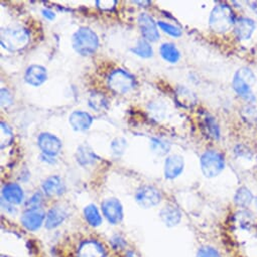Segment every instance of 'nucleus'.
<instances>
[{"label":"nucleus","mask_w":257,"mask_h":257,"mask_svg":"<svg viewBox=\"0 0 257 257\" xmlns=\"http://www.w3.org/2000/svg\"><path fill=\"white\" fill-rule=\"evenodd\" d=\"M72 45L79 55L90 56L97 51L99 47V38L91 29L82 27L73 35Z\"/></svg>","instance_id":"1"},{"label":"nucleus","mask_w":257,"mask_h":257,"mask_svg":"<svg viewBox=\"0 0 257 257\" xmlns=\"http://www.w3.org/2000/svg\"><path fill=\"white\" fill-rule=\"evenodd\" d=\"M255 82L256 77L253 71L247 67H243L235 73L232 86L238 96H240L249 103H253L256 100L252 91V87Z\"/></svg>","instance_id":"2"},{"label":"nucleus","mask_w":257,"mask_h":257,"mask_svg":"<svg viewBox=\"0 0 257 257\" xmlns=\"http://www.w3.org/2000/svg\"><path fill=\"white\" fill-rule=\"evenodd\" d=\"M234 13L232 9L226 5H217L211 12L209 18L210 28L216 33H226L235 25Z\"/></svg>","instance_id":"3"},{"label":"nucleus","mask_w":257,"mask_h":257,"mask_svg":"<svg viewBox=\"0 0 257 257\" xmlns=\"http://www.w3.org/2000/svg\"><path fill=\"white\" fill-rule=\"evenodd\" d=\"M30 33L23 27H12L2 32V46L11 52L20 51L30 43Z\"/></svg>","instance_id":"4"},{"label":"nucleus","mask_w":257,"mask_h":257,"mask_svg":"<svg viewBox=\"0 0 257 257\" xmlns=\"http://www.w3.org/2000/svg\"><path fill=\"white\" fill-rule=\"evenodd\" d=\"M201 169L207 178L218 176L225 169V158L218 151H206L200 160Z\"/></svg>","instance_id":"5"},{"label":"nucleus","mask_w":257,"mask_h":257,"mask_svg":"<svg viewBox=\"0 0 257 257\" xmlns=\"http://www.w3.org/2000/svg\"><path fill=\"white\" fill-rule=\"evenodd\" d=\"M136 79L128 72L117 69L114 70L108 78V86L117 94H126L136 88Z\"/></svg>","instance_id":"6"},{"label":"nucleus","mask_w":257,"mask_h":257,"mask_svg":"<svg viewBox=\"0 0 257 257\" xmlns=\"http://www.w3.org/2000/svg\"><path fill=\"white\" fill-rule=\"evenodd\" d=\"M161 200L162 196L160 191L152 186H144L139 189L136 194V201L141 207L146 209L157 206Z\"/></svg>","instance_id":"7"},{"label":"nucleus","mask_w":257,"mask_h":257,"mask_svg":"<svg viewBox=\"0 0 257 257\" xmlns=\"http://www.w3.org/2000/svg\"><path fill=\"white\" fill-rule=\"evenodd\" d=\"M38 146L47 157H56L62 150V142L54 135L43 133L38 138Z\"/></svg>","instance_id":"8"},{"label":"nucleus","mask_w":257,"mask_h":257,"mask_svg":"<svg viewBox=\"0 0 257 257\" xmlns=\"http://www.w3.org/2000/svg\"><path fill=\"white\" fill-rule=\"evenodd\" d=\"M139 26L144 39L148 42H157L160 39V33L158 30V24L154 21V19L143 13L139 16Z\"/></svg>","instance_id":"9"},{"label":"nucleus","mask_w":257,"mask_h":257,"mask_svg":"<svg viewBox=\"0 0 257 257\" xmlns=\"http://www.w3.org/2000/svg\"><path fill=\"white\" fill-rule=\"evenodd\" d=\"M102 211L111 224H118L123 219V208L117 199H108L102 203Z\"/></svg>","instance_id":"10"},{"label":"nucleus","mask_w":257,"mask_h":257,"mask_svg":"<svg viewBox=\"0 0 257 257\" xmlns=\"http://www.w3.org/2000/svg\"><path fill=\"white\" fill-rule=\"evenodd\" d=\"M45 212L42 209H29L22 216V223L29 231H37L45 221Z\"/></svg>","instance_id":"11"},{"label":"nucleus","mask_w":257,"mask_h":257,"mask_svg":"<svg viewBox=\"0 0 257 257\" xmlns=\"http://www.w3.org/2000/svg\"><path fill=\"white\" fill-rule=\"evenodd\" d=\"M256 29L255 22L249 18H240L235 22L234 32L240 41L250 40Z\"/></svg>","instance_id":"12"},{"label":"nucleus","mask_w":257,"mask_h":257,"mask_svg":"<svg viewBox=\"0 0 257 257\" xmlns=\"http://www.w3.org/2000/svg\"><path fill=\"white\" fill-rule=\"evenodd\" d=\"M185 168L183 157L179 155H172L168 157L165 163V176L167 179L173 180L179 177Z\"/></svg>","instance_id":"13"},{"label":"nucleus","mask_w":257,"mask_h":257,"mask_svg":"<svg viewBox=\"0 0 257 257\" xmlns=\"http://www.w3.org/2000/svg\"><path fill=\"white\" fill-rule=\"evenodd\" d=\"M48 79V72L46 68L40 65L30 66L25 74V80L28 84L39 87L44 84Z\"/></svg>","instance_id":"14"},{"label":"nucleus","mask_w":257,"mask_h":257,"mask_svg":"<svg viewBox=\"0 0 257 257\" xmlns=\"http://www.w3.org/2000/svg\"><path fill=\"white\" fill-rule=\"evenodd\" d=\"M93 117L84 111H74L70 116V124L77 132H85L91 127Z\"/></svg>","instance_id":"15"},{"label":"nucleus","mask_w":257,"mask_h":257,"mask_svg":"<svg viewBox=\"0 0 257 257\" xmlns=\"http://www.w3.org/2000/svg\"><path fill=\"white\" fill-rule=\"evenodd\" d=\"M3 199L12 205H19L24 200V191L18 184H8L3 189Z\"/></svg>","instance_id":"16"},{"label":"nucleus","mask_w":257,"mask_h":257,"mask_svg":"<svg viewBox=\"0 0 257 257\" xmlns=\"http://www.w3.org/2000/svg\"><path fill=\"white\" fill-rule=\"evenodd\" d=\"M43 190L49 196H60L65 193L66 187L59 176H52L43 183Z\"/></svg>","instance_id":"17"},{"label":"nucleus","mask_w":257,"mask_h":257,"mask_svg":"<svg viewBox=\"0 0 257 257\" xmlns=\"http://www.w3.org/2000/svg\"><path fill=\"white\" fill-rule=\"evenodd\" d=\"M67 212L64 208L56 206L53 207L46 216V227L48 229H54L60 226L66 219Z\"/></svg>","instance_id":"18"},{"label":"nucleus","mask_w":257,"mask_h":257,"mask_svg":"<svg viewBox=\"0 0 257 257\" xmlns=\"http://www.w3.org/2000/svg\"><path fill=\"white\" fill-rule=\"evenodd\" d=\"M160 217L168 227H174L180 223L182 214L177 207L167 206L161 211Z\"/></svg>","instance_id":"19"},{"label":"nucleus","mask_w":257,"mask_h":257,"mask_svg":"<svg viewBox=\"0 0 257 257\" xmlns=\"http://www.w3.org/2000/svg\"><path fill=\"white\" fill-rule=\"evenodd\" d=\"M103 247L96 241H87L82 244L79 250V257H104Z\"/></svg>","instance_id":"20"},{"label":"nucleus","mask_w":257,"mask_h":257,"mask_svg":"<svg viewBox=\"0 0 257 257\" xmlns=\"http://www.w3.org/2000/svg\"><path fill=\"white\" fill-rule=\"evenodd\" d=\"M160 54L162 58L171 64H176L181 59V53L178 48L172 43H165L160 47Z\"/></svg>","instance_id":"21"},{"label":"nucleus","mask_w":257,"mask_h":257,"mask_svg":"<svg viewBox=\"0 0 257 257\" xmlns=\"http://www.w3.org/2000/svg\"><path fill=\"white\" fill-rule=\"evenodd\" d=\"M176 99L180 105H182L183 107H186V108L193 107L197 102L196 95L192 91H190L189 89H187L185 87L178 88V90L176 92Z\"/></svg>","instance_id":"22"},{"label":"nucleus","mask_w":257,"mask_h":257,"mask_svg":"<svg viewBox=\"0 0 257 257\" xmlns=\"http://www.w3.org/2000/svg\"><path fill=\"white\" fill-rule=\"evenodd\" d=\"M88 102H89V106L97 112L106 110L108 106V101L106 97L104 96V94L100 92H92L88 98Z\"/></svg>","instance_id":"23"},{"label":"nucleus","mask_w":257,"mask_h":257,"mask_svg":"<svg viewBox=\"0 0 257 257\" xmlns=\"http://www.w3.org/2000/svg\"><path fill=\"white\" fill-rule=\"evenodd\" d=\"M253 201V194L251 191L246 188V187H241L240 189L237 190L235 197H234V202L237 206L239 207H248Z\"/></svg>","instance_id":"24"},{"label":"nucleus","mask_w":257,"mask_h":257,"mask_svg":"<svg viewBox=\"0 0 257 257\" xmlns=\"http://www.w3.org/2000/svg\"><path fill=\"white\" fill-rule=\"evenodd\" d=\"M203 128L206 131L207 135L210 138H213L214 140H219L220 139V128L219 125L217 124L216 120L210 116V115H206V117L204 118V123H203Z\"/></svg>","instance_id":"25"},{"label":"nucleus","mask_w":257,"mask_h":257,"mask_svg":"<svg viewBox=\"0 0 257 257\" xmlns=\"http://www.w3.org/2000/svg\"><path fill=\"white\" fill-rule=\"evenodd\" d=\"M132 52L134 54H136L137 56H139L141 58H144V59L151 58L153 56V54H154L152 46L145 39L139 40L137 46L132 49Z\"/></svg>","instance_id":"26"},{"label":"nucleus","mask_w":257,"mask_h":257,"mask_svg":"<svg viewBox=\"0 0 257 257\" xmlns=\"http://www.w3.org/2000/svg\"><path fill=\"white\" fill-rule=\"evenodd\" d=\"M84 215L87 222L93 226L98 227L102 224V217L95 205H89L84 210Z\"/></svg>","instance_id":"27"},{"label":"nucleus","mask_w":257,"mask_h":257,"mask_svg":"<svg viewBox=\"0 0 257 257\" xmlns=\"http://www.w3.org/2000/svg\"><path fill=\"white\" fill-rule=\"evenodd\" d=\"M96 156L93 153L92 150H90L88 147H80L77 152V161L82 166L91 165L95 162Z\"/></svg>","instance_id":"28"},{"label":"nucleus","mask_w":257,"mask_h":257,"mask_svg":"<svg viewBox=\"0 0 257 257\" xmlns=\"http://www.w3.org/2000/svg\"><path fill=\"white\" fill-rule=\"evenodd\" d=\"M151 149L154 151L155 154H157L159 156H164L169 153L171 146L169 143H167L161 139L153 138L151 140Z\"/></svg>","instance_id":"29"},{"label":"nucleus","mask_w":257,"mask_h":257,"mask_svg":"<svg viewBox=\"0 0 257 257\" xmlns=\"http://www.w3.org/2000/svg\"><path fill=\"white\" fill-rule=\"evenodd\" d=\"M158 26L166 34H168V35H170L172 37H175V38H179L183 34V31L180 28H178V27H176V26H174L172 24L166 23V22H158Z\"/></svg>","instance_id":"30"},{"label":"nucleus","mask_w":257,"mask_h":257,"mask_svg":"<svg viewBox=\"0 0 257 257\" xmlns=\"http://www.w3.org/2000/svg\"><path fill=\"white\" fill-rule=\"evenodd\" d=\"M126 148H127V142L122 138L115 139L111 144V150H112L113 154L116 156L123 155Z\"/></svg>","instance_id":"31"},{"label":"nucleus","mask_w":257,"mask_h":257,"mask_svg":"<svg viewBox=\"0 0 257 257\" xmlns=\"http://www.w3.org/2000/svg\"><path fill=\"white\" fill-rule=\"evenodd\" d=\"M13 139H14V136L11 128L9 127L8 124H6L5 122H2V148L4 149L6 146L10 145Z\"/></svg>","instance_id":"32"},{"label":"nucleus","mask_w":257,"mask_h":257,"mask_svg":"<svg viewBox=\"0 0 257 257\" xmlns=\"http://www.w3.org/2000/svg\"><path fill=\"white\" fill-rule=\"evenodd\" d=\"M197 257H221V255L217 249L210 246H206V247H202L198 251Z\"/></svg>","instance_id":"33"},{"label":"nucleus","mask_w":257,"mask_h":257,"mask_svg":"<svg viewBox=\"0 0 257 257\" xmlns=\"http://www.w3.org/2000/svg\"><path fill=\"white\" fill-rule=\"evenodd\" d=\"M43 204V196L41 193H36L28 202L29 209H41Z\"/></svg>","instance_id":"34"},{"label":"nucleus","mask_w":257,"mask_h":257,"mask_svg":"<svg viewBox=\"0 0 257 257\" xmlns=\"http://www.w3.org/2000/svg\"><path fill=\"white\" fill-rule=\"evenodd\" d=\"M14 97L9 89L3 88L2 89V105L3 107H9L13 104Z\"/></svg>","instance_id":"35"},{"label":"nucleus","mask_w":257,"mask_h":257,"mask_svg":"<svg viewBox=\"0 0 257 257\" xmlns=\"http://www.w3.org/2000/svg\"><path fill=\"white\" fill-rule=\"evenodd\" d=\"M116 4L117 2H115V0H98V2H96L97 7L102 11H112Z\"/></svg>","instance_id":"36"},{"label":"nucleus","mask_w":257,"mask_h":257,"mask_svg":"<svg viewBox=\"0 0 257 257\" xmlns=\"http://www.w3.org/2000/svg\"><path fill=\"white\" fill-rule=\"evenodd\" d=\"M243 116L246 120H256L257 119V109L253 108L252 106H246L243 109Z\"/></svg>","instance_id":"37"},{"label":"nucleus","mask_w":257,"mask_h":257,"mask_svg":"<svg viewBox=\"0 0 257 257\" xmlns=\"http://www.w3.org/2000/svg\"><path fill=\"white\" fill-rule=\"evenodd\" d=\"M43 15H44V17H45L47 20H50V21L54 20V19H55V17H56L55 13H54V12H52L51 10H49V9H45V10H43Z\"/></svg>","instance_id":"38"},{"label":"nucleus","mask_w":257,"mask_h":257,"mask_svg":"<svg viewBox=\"0 0 257 257\" xmlns=\"http://www.w3.org/2000/svg\"><path fill=\"white\" fill-rule=\"evenodd\" d=\"M249 5L251 6L252 10L257 14V3H249Z\"/></svg>","instance_id":"39"},{"label":"nucleus","mask_w":257,"mask_h":257,"mask_svg":"<svg viewBox=\"0 0 257 257\" xmlns=\"http://www.w3.org/2000/svg\"><path fill=\"white\" fill-rule=\"evenodd\" d=\"M256 206H257V199H256Z\"/></svg>","instance_id":"40"}]
</instances>
